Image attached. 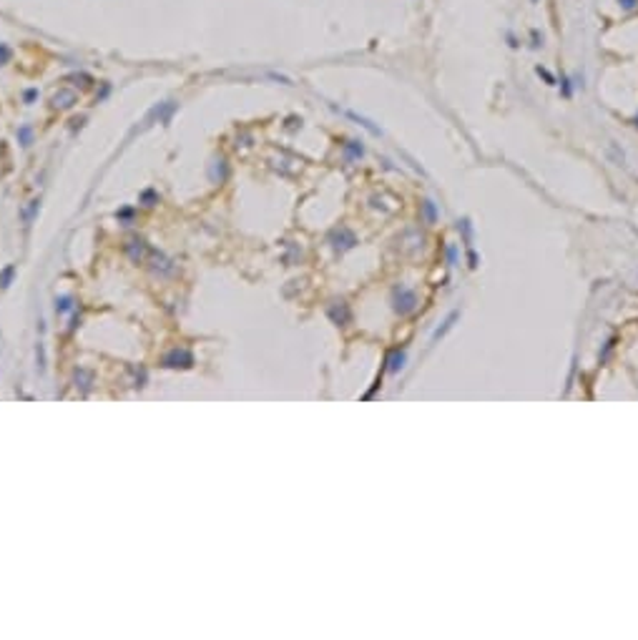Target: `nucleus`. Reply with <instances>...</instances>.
<instances>
[{
    "label": "nucleus",
    "mask_w": 638,
    "mask_h": 640,
    "mask_svg": "<svg viewBox=\"0 0 638 640\" xmlns=\"http://www.w3.org/2000/svg\"><path fill=\"white\" fill-rule=\"evenodd\" d=\"M392 304H395V311L397 314H410L415 306H417V297H415V291L412 289H407V286H395V291H392Z\"/></svg>",
    "instance_id": "obj_1"
},
{
    "label": "nucleus",
    "mask_w": 638,
    "mask_h": 640,
    "mask_svg": "<svg viewBox=\"0 0 638 640\" xmlns=\"http://www.w3.org/2000/svg\"><path fill=\"white\" fill-rule=\"evenodd\" d=\"M457 316H460V314H457V311H453V314H450V316H447V319L442 322V327H437V332L432 334V341H437L440 336H445V334H447V332L453 329V324L457 322Z\"/></svg>",
    "instance_id": "obj_2"
},
{
    "label": "nucleus",
    "mask_w": 638,
    "mask_h": 640,
    "mask_svg": "<svg viewBox=\"0 0 638 640\" xmlns=\"http://www.w3.org/2000/svg\"><path fill=\"white\" fill-rule=\"evenodd\" d=\"M405 359H407V354H405V352H395V354L390 357V362H387V364H390V372L402 369V366H405Z\"/></svg>",
    "instance_id": "obj_3"
},
{
    "label": "nucleus",
    "mask_w": 638,
    "mask_h": 640,
    "mask_svg": "<svg viewBox=\"0 0 638 640\" xmlns=\"http://www.w3.org/2000/svg\"><path fill=\"white\" fill-rule=\"evenodd\" d=\"M422 211H425L427 221H435V218H437V206H435V204H432L430 199H427L425 204H422Z\"/></svg>",
    "instance_id": "obj_4"
},
{
    "label": "nucleus",
    "mask_w": 638,
    "mask_h": 640,
    "mask_svg": "<svg viewBox=\"0 0 638 640\" xmlns=\"http://www.w3.org/2000/svg\"><path fill=\"white\" fill-rule=\"evenodd\" d=\"M347 151L352 153V158H360V156L365 153V149H362L357 141H349V143H347Z\"/></svg>",
    "instance_id": "obj_5"
},
{
    "label": "nucleus",
    "mask_w": 638,
    "mask_h": 640,
    "mask_svg": "<svg viewBox=\"0 0 638 640\" xmlns=\"http://www.w3.org/2000/svg\"><path fill=\"white\" fill-rule=\"evenodd\" d=\"M618 5H621V10H626V13L638 10V0H618Z\"/></svg>",
    "instance_id": "obj_6"
},
{
    "label": "nucleus",
    "mask_w": 638,
    "mask_h": 640,
    "mask_svg": "<svg viewBox=\"0 0 638 640\" xmlns=\"http://www.w3.org/2000/svg\"><path fill=\"white\" fill-rule=\"evenodd\" d=\"M535 73H538V76H543V78H546V83H548V86H555V78H553V76H550V73H548L546 68H540V65H538V68H535Z\"/></svg>",
    "instance_id": "obj_7"
},
{
    "label": "nucleus",
    "mask_w": 638,
    "mask_h": 640,
    "mask_svg": "<svg viewBox=\"0 0 638 640\" xmlns=\"http://www.w3.org/2000/svg\"><path fill=\"white\" fill-rule=\"evenodd\" d=\"M563 95H565V98H571V95H573V88H571V78H565V76H563Z\"/></svg>",
    "instance_id": "obj_8"
},
{
    "label": "nucleus",
    "mask_w": 638,
    "mask_h": 640,
    "mask_svg": "<svg viewBox=\"0 0 638 640\" xmlns=\"http://www.w3.org/2000/svg\"><path fill=\"white\" fill-rule=\"evenodd\" d=\"M447 259H450V264H453V266L457 264V251H455V246H450V249H447Z\"/></svg>",
    "instance_id": "obj_9"
},
{
    "label": "nucleus",
    "mask_w": 638,
    "mask_h": 640,
    "mask_svg": "<svg viewBox=\"0 0 638 640\" xmlns=\"http://www.w3.org/2000/svg\"><path fill=\"white\" fill-rule=\"evenodd\" d=\"M508 40H510V48H517V40H515V35H513V33H508Z\"/></svg>",
    "instance_id": "obj_10"
},
{
    "label": "nucleus",
    "mask_w": 638,
    "mask_h": 640,
    "mask_svg": "<svg viewBox=\"0 0 638 640\" xmlns=\"http://www.w3.org/2000/svg\"><path fill=\"white\" fill-rule=\"evenodd\" d=\"M530 3H533V5H535V3H540V0H530Z\"/></svg>",
    "instance_id": "obj_11"
},
{
    "label": "nucleus",
    "mask_w": 638,
    "mask_h": 640,
    "mask_svg": "<svg viewBox=\"0 0 638 640\" xmlns=\"http://www.w3.org/2000/svg\"><path fill=\"white\" fill-rule=\"evenodd\" d=\"M636 121H638V116H636ZM636 126H638V123H636Z\"/></svg>",
    "instance_id": "obj_12"
}]
</instances>
